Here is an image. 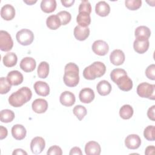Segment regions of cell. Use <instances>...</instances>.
I'll return each instance as SVG.
<instances>
[{"label":"cell","mask_w":155,"mask_h":155,"mask_svg":"<svg viewBox=\"0 0 155 155\" xmlns=\"http://www.w3.org/2000/svg\"><path fill=\"white\" fill-rule=\"evenodd\" d=\"M32 97V92L27 87H23L13 93L8 97L10 105L14 107H20L28 102Z\"/></svg>","instance_id":"6da1fadb"},{"label":"cell","mask_w":155,"mask_h":155,"mask_svg":"<svg viewBox=\"0 0 155 155\" xmlns=\"http://www.w3.org/2000/svg\"><path fill=\"white\" fill-rule=\"evenodd\" d=\"M79 67L73 63L70 62L65 65L63 76L64 84L69 87H76L79 82Z\"/></svg>","instance_id":"7a4b0ae2"},{"label":"cell","mask_w":155,"mask_h":155,"mask_svg":"<svg viewBox=\"0 0 155 155\" xmlns=\"http://www.w3.org/2000/svg\"><path fill=\"white\" fill-rule=\"evenodd\" d=\"M106 71L105 64L100 61H95L85 67L83 71V76L87 80H94L104 75Z\"/></svg>","instance_id":"3957f363"},{"label":"cell","mask_w":155,"mask_h":155,"mask_svg":"<svg viewBox=\"0 0 155 155\" xmlns=\"http://www.w3.org/2000/svg\"><path fill=\"white\" fill-rule=\"evenodd\" d=\"M137 94L143 98H148L151 100L155 99V85L147 82H142L138 85L136 90Z\"/></svg>","instance_id":"277c9868"},{"label":"cell","mask_w":155,"mask_h":155,"mask_svg":"<svg viewBox=\"0 0 155 155\" xmlns=\"http://www.w3.org/2000/svg\"><path fill=\"white\" fill-rule=\"evenodd\" d=\"M16 38L18 42L21 45L27 46L33 42L34 40V34L30 30L23 28L17 32Z\"/></svg>","instance_id":"5b68a950"},{"label":"cell","mask_w":155,"mask_h":155,"mask_svg":"<svg viewBox=\"0 0 155 155\" xmlns=\"http://www.w3.org/2000/svg\"><path fill=\"white\" fill-rule=\"evenodd\" d=\"M13 46V41L10 35L6 31H0V49L3 51H8Z\"/></svg>","instance_id":"8992f818"},{"label":"cell","mask_w":155,"mask_h":155,"mask_svg":"<svg viewBox=\"0 0 155 155\" xmlns=\"http://www.w3.org/2000/svg\"><path fill=\"white\" fill-rule=\"evenodd\" d=\"M119 88L124 91H128L133 88V81L127 74H124L117 78L114 82Z\"/></svg>","instance_id":"52a82bcc"},{"label":"cell","mask_w":155,"mask_h":155,"mask_svg":"<svg viewBox=\"0 0 155 155\" xmlns=\"http://www.w3.org/2000/svg\"><path fill=\"white\" fill-rule=\"evenodd\" d=\"M45 147V140L40 136L34 137L30 143V149L33 154H39L42 152Z\"/></svg>","instance_id":"ba28073f"},{"label":"cell","mask_w":155,"mask_h":155,"mask_svg":"<svg viewBox=\"0 0 155 155\" xmlns=\"http://www.w3.org/2000/svg\"><path fill=\"white\" fill-rule=\"evenodd\" d=\"M93 51L99 56H105L109 51L108 44L102 40H96L92 44Z\"/></svg>","instance_id":"9c48e42d"},{"label":"cell","mask_w":155,"mask_h":155,"mask_svg":"<svg viewBox=\"0 0 155 155\" xmlns=\"http://www.w3.org/2000/svg\"><path fill=\"white\" fill-rule=\"evenodd\" d=\"M141 144V139L137 134H131L127 136L125 139V146L130 150L137 149Z\"/></svg>","instance_id":"30bf717a"},{"label":"cell","mask_w":155,"mask_h":155,"mask_svg":"<svg viewBox=\"0 0 155 155\" xmlns=\"http://www.w3.org/2000/svg\"><path fill=\"white\" fill-rule=\"evenodd\" d=\"M95 95L94 91L90 88H84L82 89L79 94V97L81 102L89 104L94 99Z\"/></svg>","instance_id":"8fae6325"},{"label":"cell","mask_w":155,"mask_h":155,"mask_svg":"<svg viewBox=\"0 0 155 155\" xmlns=\"http://www.w3.org/2000/svg\"><path fill=\"white\" fill-rule=\"evenodd\" d=\"M125 54L121 50H114L110 55V60L111 64L114 65H122L125 61Z\"/></svg>","instance_id":"7c38bea8"},{"label":"cell","mask_w":155,"mask_h":155,"mask_svg":"<svg viewBox=\"0 0 155 155\" xmlns=\"http://www.w3.org/2000/svg\"><path fill=\"white\" fill-rule=\"evenodd\" d=\"M76 101V97L74 94L69 91H65L62 92L59 97V101L61 104L65 107H71L74 103Z\"/></svg>","instance_id":"4fadbf2b"},{"label":"cell","mask_w":155,"mask_h":155,"mask_svg":"<svg viewBox=\"0 0 155 155\" xmlns=\"http://www.w3.org/2000/svg\"><path fill=\"white\" fill-rule=\"evenodd\" d=\"M36 66V62L34 58L31 57H25L23 58L20 62V68L25 72L33 71Z\"/></svg>","instance_id":"5bb4252c"},{"label":"cell","mask_w":155,"mask_h":155,"mask_svg":"<svg viewBox=\"0 0 155 155\" xmlns=\"http://www.w3.org/2000/svg\"><path fill=\"white\" fill-rule=\"evenodd\" d=\"M31 107L34 112L39 114L44 113L48 108V102L44 99H36L32 102Z\"/></svg>","instance_id":"9a60e30c"},{"label":"cell","mask_w":155,"mask_h":155,"mask_svg":"<svg viewBox=\"0 0 155 155\" xmlns=\"http://www.w3.org/2000/svg\"><path fill=\"white\" fill-rule=\"evenodd\" d=\"M150 42L148 39H136L133 42V48L136 52L139 54L145 53L149 48Z\"/></svg>","instance_id":"2e32d148"},{"label":"cell","mask_w":155,"mask_h":155,"mask_svg":"<svg viewBox=\"0 0 155 155\" xmlns=\"http://www.w3.org/2000/svg\"><path fill=\"white\" fill-rule=\"evenodd\" d=\"M35 91L37 94L41 96H47L50 93V87L48 84L43 81H37L33 85Z\"/></svg>","instance_id":"e0dca14e"},{"label":"cell","mask_w":155,"mask_h":155,"mask_svg":"<svg viewBox=\"0 0 155 155\" xmlns=\"http://www.w3.org/2000/svg\"><path fill=\"white\" fill-rule=\"evenodd\" d=\"M7 79L12 85H18L23 82L24 77L19 71L13 70L7 74Z\"/></svg>","instance_id":"ac0fdd59"},{"label":"cell","mask_w":155,"mask_h":155,"mask_svg":"<svg viewBox=\"0 0 155 155\" xmlns=\"http://www.w3.org/2000/svg\"><path fill=\"white\" fill-rule=\"evenodd\" d=\"M75 38L80 41H85L90 35V28L87 27H83L80 25L75 27L73 31Z\"/></svg>","instance_id":"d6986e66"},{"label":"cell","mask_w":155,"mask_h":155,"mask_svg":"<svg viewBox=\"0 0 155 155\" xmlns=\"http://www.w3.org/2000/svg\"><path fill=\"white\" fill-rule=\"evenodd\" d=\"M1 16L5 21L12 20L15 16V9L10 4H5L2 7Z\"/></svg>","instance_id":"ffe728a7"},{"label":"cell","mask_w":155,"mask_h":155,"mask_svg":"<svg viewBox=\"0 0 155 155\" xmlns=\"http://www.w3.org/2000/svg\"><path fill=\"white\" fill-rule=\"evenodd\" d=\"M85 152L87 155H99L101 152V146L96 141H90L85 146Z\"/></svg>","instance_id":"44dd1931"},{"label":"cell","mask_w":155,"mask_h":155,"mask_svg":"<svg viewBox=\"0 0 155 155\" xmlns=\"http://www.w3.org/2000/svg\"><path fill=\"white\" fill-rule=\"evenodd\" d=\"M95 12L100 16H107L110 12V7L105 1H99L96 4Z\"/></svg>","instance_id":"7402d4cb"},{"label":"cell","mask_w":155,"mask_h":155,"mask_svg":"<svg viewBox=\"0 0 155 155\" xmlns=\"http://www.w3.org/2000/svg\"><path fill=\"white\" fill-rule=\"evenodd\" d=\"M26 134V129L22 125L16 124L12 128V136L16 140H22L25 138Z\"/></svg>","instance_id":"603a6c76"},{"label":"cell","mask_w":155,"mask_h":155,"mask_svg":"<svg viewBox=\"0 0 155 155\" xmlns=\"http://www.w3.org/2000/svg\"><path fill=\"white\" fill-rule=\"evenodd\" d=\"M134 35L136 39H148L151 36V31L147 26L140 25L135 29Z\"/></svg>","instance_id":"cb8c5ba5"},{"label":"cell","mask_w":155,"mask_h":155,"mask_svg":"<svg viewBox=\"0 0 155 155\" xmlns=\"http://www.w3.org/2000/svg\"><path fill=\"white\" fill-rule=\"evenodd\" d=\"M97 93L102 96L109 94L111 91L112 87L109 82L106 80L101 81L96 86Z\"/></svg>","instance_id":"d4e9b609"},{"label":"cell","mask_w":155,"mask_h":155,"mask_svg":"<svg viewBox=\"0 0 155 155\" xmlns=\"http://www.w3.org/2000/svg\"><path fill=\"white\" fill-rule=\"evenodd\" d=\"M56 1L55 0H42L41 2V8L46 13L53 12L56 8Z\"/></svg>","instance_id":"484cf974"},{"label":"cell","mask_w":155,"mask_h":155,"mask_svg":"<svg viewBox=\"0 0 155 155\" xmlns=\"http://www.w3.org/2000/svg\"><path fill=\"white\" fill-rule=\"evenodd\" d=\"M46 25L50 30H56L60 27L61 22L57 15H52L47 18Z\"/></svg>","instance_id":"4316f807"},{"label":"cell","mask_w":155,"mask_h":155,"mask_svg":"<svg viewBox=\"0 0 155 155\" xmlns=\"http://www.w3.org/2000/svg\"><path fill=\"white\" fill-rule=\"evenodd\" d=\"M4 65L7 67H12L16 65L18 61V57L13 52L7 53L2 59Z\"/></svg>","instance_id":"83f0119b"},{"label":"cell","mask_w":155,"mask_h":155,"mask_svg":"<svg viewBox=\"0 0 155 155\" xmlns=\"http://www.w3.org/2000/svg\"><path fill=\"white\" fill-rule=\"evenodd\" d=\"M76 22L81 27H88L91 23V17L90 14L85 12L79 13L76 17Z\"/></svg>","instance_id":"f1b7e54d"},{"label":"cell","mask_w":155,"mask_h":155,"mask_svg":"<svg viewBox=\"0 0 155 155\" xmlns=\"http://www.w3.org/2000/svg\"><path fill=\"white\" fill-rule=\"evenodd\" d=\"M133 107L128 105H124L119 110V115L123 119H129L133 115Z\"/></svg>","instance_id":"f546056e"},{"label":"cell","mask_w":155,"mask_h":155,"mask_svg":"<svg viewBox=\"0 0 155 155\" xmlns=\"http://www.w3.org/2000/svg\"><path fill=\"white\" fill-rule=\"evenodd\" d=\"M38 76L42 79L46 78L49 73V64L45 61H42L38 65Z\"/></svg>","instance_id":"4dcf8cb0"},{"label":"cell","mask_w":155,"mask_h":155,"mask_svg":"<svg viewBox=\"0 0 155 155\" xmlns=\"http://www.w3.org/2000/svg\"><path fill=\"white\" fill-rule=\"evenodd\" d=\"M15 118L14 112L8 109L2 110L0 113V120L4 123H9L13 121Z\"/></svg>","instance_id":"1f68e13d"},{"label":"cell","mask_w":155,"mask_h":155,"mask_svg":"<svg viewBox=\"0 0 155 155\" xmlns=\"http://www.w3.org/2000/svg\"><path fill=\"white\" fill-rule=\"evenodd\" d=\"M73 112V114L79 120H82L87 114V111L84 106H82L81 105H78L74 107Z\"/></svg>","instance_id":"d6a6232c"},{"label":"cell","mask_w":155,"mask_h":155,"mask_svg":"<svg viewBox=\"0 0 155 155\" xmlns=\"http://www.w3.org/2000/svg\"><path fill=\"white\" fill-rule=\"evenodd\" d=\"M144 137L149 141H154L155 140V127L153 125L147 126L143 131Z\"/></svg>","instance_id":"836d02e7"},{"label":"cell","mask_w":155,"mask_h":155,"mask_svg":"<svg viewBox=\"0 0 155 155\" xmlns=\"http://www.w3.org/2000/svg\"><path fill=\"white\" fill-rule=\"evenodd\" d=\"M12 85L8 81L7 78L1 77L0 78V93L1 94L7 93L11 90Z\"/></svg>","instance_id":"e575fe53"},{"label":"cell","mask_w":155,"mask_h":155,"mask_svg":"<svg viewBox=\"0 0 155 155\" xmlns=\"http://www.w3.org/2000/svg\"><path fill=\"white\" fill-rule=\"evenodd\" d=\"M56 15L60 19L61 25H65L68 24L71 19V14L65 10L61 11L59 13H58Z\"/></svg>","instance_id":"d590c367"},{"label":"cell","mask_w":155,"mask_h":155,"mask_svg":"<svg viewBox=\"0 0 155 155\" xmlns=\"http://www.w3.org/2000/svg\"><path fill=\"white\" fill-rule=\"evenodd\" d=\"M126 7L130 10H136L139 9L142 5L141 0H126L125 1Z\"/></svg>","instance_id":"8d00e7d4"},{"label":"cell","mask_w":155,"mask_h":155,"mask_svg":"<svg viewBox=\"0 0 155 155\" xmlns=\"http://www.w3.org/2000/svg\"><path fill=\"white\" fill-rule=\"evenodd\" d=\"M79 13L85 12L88 14H90L91 12V5L88 1H81L79 8Z\"/></svg>","instance_id":"74e56055"},{"label":"cell","mask_w":155,"mask_h":155,"mask_svg":"<svg viewBox=\"0 0 155 155\" xmlns=\"http://www.w3.org/2000/svg\"><path fill=\"white\" fill-rule=\"evenodd\" d=\"M127 72L125 70L122 68H115L110 73V78L112 80V81L114 82L117 78H119L120 76L127 74Z\"/></svg>","instance_id":"f35d334b"},{"label":"cell","mask_w":155,"mask_h":155,"mask_svg":"<svg viewBox=\"0 0 155 155\" xmlns=\"http://www.w3.org/2000/svg\"><path fill=\"white\" fill-rule=\"evenodd\" d=\"M146 76L151 80L155 79V65L154 64L149 65L145 70Z\"/></svg>","instance_id":"ab89813d"},{"label":"cell","mask_w":155,"mask_h":155,"mask_svg":"<svg viewBox=\"0 0 155 155\" xmlns=\"http://www.w3.org/2000/svg\"><path fill=\"white\" fill-rule=\"evenodd\" d=\"M47 155H62V149L58 145H53L50 147L47 152Z\"/></svg>","instance_id":"60d3db41"},{"label":"cell","mask_w":155,"mask_h":155,"mask_svg":"<svg viewBox=\"0 0 155 155\" xmlns=\"http://www.w3.org/2000/svg\"><path fill=\"white\" fill-rule=\"evenodd\" d=\"M154 111H155V105H153V106H151V107H150L147 111V116L148 117L153 120L154 121L155 120V118H154Z\"/></svg>","instance_id":"b9f144b4"},{"label":"cell","mask_w":155,"mask_h":155,"mask_svg":"<svg viewBox=\"0 0 155 155\" xmlns=\"http://www.w3.org/2000/svg\"><path fill=\"white\" fill-rule=\"evenodd\" d=\"M7 134H8L7 129L5 127L1 125L0 126V139L2 140L5 138L7 136Z\"/></svg>","instance_id":"7bdbcfd3"},{"label":"cell","mask_w":155,"mask_h":155,"mask_svg":"<svg viewBox=\"0 0 155 155\" xmlns=\"http://www.w3.org/2000/svg\"><path fill=\"white\" fill-rule=\"evenodd\" d=\"M70 155L73 154H78V155H82V152L79 147H74L72 148L70 151L69 153Z\"/></svg>","instance_id":"ee69618b"},{"label":"cell","mask_w":155,"mask_h":155,"mask_svg":"<svg viewBox=\"0 0 155 155\" xmlns=\"http://www.w3.org/2000/svg\"><path fill=\"white\" fill-rule=\"evenodd\" d=\"M62 4L65 7H70L74 3V0H61Z\"/></svg>","instance_id":"f6af8a7d"},{"label":"cell","mask_w":155,"mask_h":155,"mask_svg":"<svg viewBox=\"0 0 155 155\" xmlns=\"http://www.w3.org/2000/svg\"><path fill=\"white\" fill-rule=\"evenodd\" d=\"M155 150V147L153 145L151 146H148L146 148L145 151V154L147 155H151L153 154L154 153Z\"/></svg>","instance_id":"bcb514c9"},{"label":"cell","mask_w":155,"mask_h":155,"mask_svg":"<svg viewBox=\"0 0 155 155\" xmlns=\"http://www.w3.org/2000/svg\"><path fill=\"white\" fill-rule=\"evenodd\" d=\"M12 154L13 155H22V154H25V155H27V153L26 151H25L24 150H23L22 149H21V148H18V149H15L13 153H12Z\"/></svg>","instance_id":"7dc6e473"},{"label":"cell","mask_w":155,"mask_h":155,"mask_svg":"<svg viewBox=\"0 0 155 155\" xmlns=\"http://www.w3.org/2000/svg\"><path fill=\"white\" fill-rule=\"evenodd\" d=\"M24 2L25 3H26L27 5H33L34 4H35L37 1H32V0H30V1H25V0H24Z\"/></svg>","instance_id":"c3c4849f"}]
</instances>
